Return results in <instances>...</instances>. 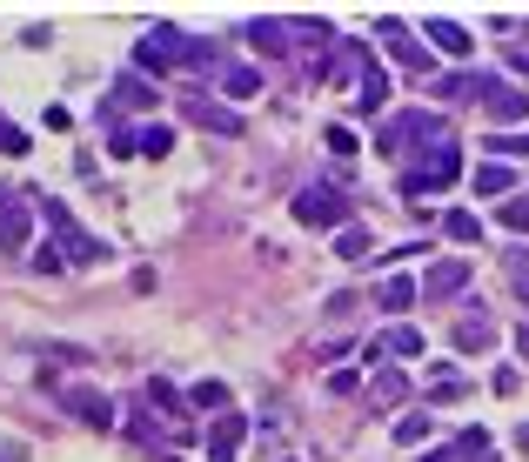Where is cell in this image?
I'll return each instance as SVG.
<instances>
[{
  "label": "cell",
  "mask_w": 529,
  "mask_h": 462,
  "mask_svg": "<svg viewBox=\"0 0 529 462\" xmlns=\"http://www.w3.org/2000/svg\"><path fill=\"white\" fill-rule=\"evenodd\" d=\"M141 67H155V74H168V67H201L215 61V41H195V34H181V27H155V34H141Z\"/></svg>",
  "instance_id": "obj_1"
},
{
  "label": "cell",
  "mask_w": 529,
  "mask_h": 462,
  "mask_svg": "<svg viewBox=\"0 0 529 462\" xmlns=\"http://www.w3.org/2000/svg\"><path fill=\"white\" fill-rule=\"evenodd\" d=\"M456 175H463V148H456V141H436V148L402 175V188H409V195H436V188H456Z\"/></svg>",
  "instance_id": "obj_2"
},
{
  "label": "cell",
  "mask_w": 529,
  "mask_h": 462,
  "mask_svg": "<svg viewBox=\"0 0 529 462\" xmlns=\"http://www.w3.org/2000/svg\"><path fill=\"white\" fill-rule=\"evenodd\" d=\"M416 141H429V148H436V141H449V134H442L436 114H422V108L389 114V121H382V134H375V148H382V154H402V148H416Z\"/></svg>",
  "instance_id": "obj_3"
},
{
  "label": "cell",
  "mask_w": 529,
  "mask_h": 462,
  "mask_svg": "<svg viewBox=\"0 0 529 462\" xmlns=\"http://www.w3.org/2000/svg\"><path fill=\"white\" fill-rule=\"evenodd\" d=\"M47 228L61 235V262H74V268H88V262H101V242H94L81 221L67 215V201H47Z\"/></svg>",
  "instance_id": "obj_4"
},
{
  "label": "cell",
  "mask_w": 529,
  "mask_h": 462,
  "mask_svg": "<svg viewBox=\"0 0 529 462\" xmlns=\"http://www.w3.org/2000/svg\"><path fill=\"white\" fill-rule=\"evenodd\" d=\"M27 242H34V201H27L21 188H0V248L21 255Z\"/></svg>",
  "instance_id": "obj_5"
},
{
  "label": "cell",
  "mask_w": 529,
  "mask_h": 462,
  "mask_svg": "<svg viewBox=\"0 0 529 462\" xmlns=\"http://www.w3.org/2000/svg\"><path fill=\"white\" fill-rule=\"evenodd\" d=\"M295 221L302 228H349V201L335 195V188H302L295 195Z\"/></svg>",
  "instance_id": "obj_6"
},
{
  "label": "cell",
  "mask_w": 529,
  "mask_h": 462,
  "mask_svg": "<svg viewBox=\"0 0 529 462\" xmlns=\"http://www.w3.org/2000/svg\"><path fill=\"white\" fill-rule=\"evenodd\" d=\"M369 47H362V41H335L329 47V81H335V88H362V81H369Z\"/></svg>",
  "instance_id": "obj_7"
},
{
  "label": "cell",
  "mask_w": 529,
  "mask_h": 462,
  "mask_svg": "<svg viewBox=\"0 0 529 462\" xmlns=\"http://www.w3.org/2000/svg\"><path fill=\"white\" fill-rule=\"evenodd\" d=\"M476 94H483V108L496 114V121H523L529 114V94L509 88V81H496V74H476Z\"/></svg>",
  "instance_id": "obj_8"
},
{
  "label": "cell",
  "mask_w": 529,
  "mask_h": 462,
  "mask_svg": "<svg viewBox=\"0 0 529 462\" xmlns=\"http://www.w3.org/2000/svg\"><path fill=\"white\" fill-rule=\"evenodd\" d=\"M67 416L88 422V429H114V402L101 389H67Z\"/></svg>",
  "instance_id": "obj_9"
},
{
  "label": "cell",
  "mask_w": 529,
  "mask_h": 462,
  "mask_svg": "<svg viewBox=\"0 0 529 462\" xmlns=\"http://www.w3.org/2000/svg\"><path fill=\"white\" fill-rule=\"evenodd\" d=\"M248 422L228 409V416H215V429H208V462H235V449H242Z\"/></svg>",
  "instance_id": "obj_10"
},
{
  "label": "cell",
  "mask_w": 529,
  "mask_h": 462,
  "mask_svg": "<svg viewBox=\"0 0 529 462\" xmlns=\"http://www.w3.org/2000/svg\"><path fill=\"white\" fill-rule=\"evenodd\" d=\"M469 288V262H429L422 268V295H463Z\"/></svg>",
  "instance_id": "obj_11"
},
{
  "label": "cell",
  "mask_w": 529,
  "mask_h": 462,
  "mask_svg": "<svg viewBox=\"0 0 529 462\" xmlns=\"http://www.w3.org/2000/svg\"><path fill=\"white\" fill-rule=\"evenodd\" d=\"M128 108H155V81H114V94H108V121L114 114H128Z\"/></svg>",
  "instance_id": "obj_12"
},
{
  "label": "cell",
  "mask_w": 529,
  "mask_h": 462,
  "mask_svg": "<svg viewBox=\"0 0 529 462\" xmlns=\"http://www.w3.org/2000/svg\"><path fill=\"white\" fill-rule=\"evenodd\" d=\"M288 41H295L288 21H248V47L255 54H288Z\"/></svg>",
  "instance_id": "obj_13"
},
{
  "label": "cell",
  "mask_w": 529,
  "mask_h": 462,
  "mask_svg": "<svg viewBox=\"0 0 529 462\" xmlns=\"http://www.w3.org/2000/svg\"><path fill=\"white\" fill-rule=\"evenodd\" d=\"M422 295V282H409V275H389V282L375 288V302L389 308V315H409V302Z\"/></svg>",
  "instance_id": "obj_14"
},
{
  "label": "cell",
  "mask_w": 529,
  "mask_h": 462,
  "mask_svg": "<svg viewBox=\"0 0 529 462\" xmlns=\"http://www.w3.org/2000/svg\"><path fill=\"white\" fill-rule=\"evenodd\" d=\"M483 342H496V322H489L483 308H476V315H463V322H456V349H483Z\"/></svg>",
  "instance_id": "obj_15"
},
{
  "label": "cell",
  "mask_w": 529,
  "mask_h": 462,
  "mask_svg": "<svg viewBox=\"0 0 529 462\" xmlns=\"http://www.w3.org/2000/svg\"><path fill=\"white\" fill-rule=\"evenodd\" d=\"M422 27H429V47H442V54H469V27L442 21V14H436V21H422Z\"/></svg>",
  "instance_id": "obj_16"
},
{
  "label": "cell",
  "mask_w": 529,
  "mask_h": 462,
  "mask_svg": "<svg viewBox=\"0 0 529 462\" xmlns=\"http://www.w3.org/2000/svg\"><path fill=\"white\" fill-rule=\"evenodd\" d=\"M188 402H195L201 416H228V382H208V375H201L195 389H188Z\"/></svg>",
  "instance_id": "obj_17"
},
{
  "label": "cell",
  "mask_w": 529,
  "mask_h": 462,
  "mask_svg": "<svg viewBox=\"0 0 529 462\" xmlns=\"http://www.w3.org/2000/svg\"><path fill=\"white\" fill-rule=\"evenodd\" d=\"M168 148H175V128H161V121H148V128H134V154H148V161H161Z\"/></svg>",
  "instance_id": "obj_18"
},
{
  "label": "cell",
  "mask_w": 529,
  "mask_h": 462,
  "mask_svg": "<svg viewBox=\"0 0 529 462\" xmlns=\"http://www.w3.org/2000/svg\"><path fill=\"white\" fill-rule=\"evenodd\" d=\"M255 88H262V74H255V67H242V61L221 67V94H228V101H248Z\"/></svg>",
  "instance_id": "obj_19"
},
{
  "label": "cell",
  "mask_w": 529,
  "mask_h": 462,
  "mask_svg": "<svg viewBox=\"0 0 529 462\" xmlns=\"http://www.w3.org/2000/svg\"><path fill=\"white\" fill-rule=\"evenodd\" d=\"M382 349L396 355V362H416V355H422V329H409V322H396V329L382 335Z\"/></svg>",
  "instance_id": "obj_20"
},
{
  "label": "cell",
  "mask_w": 529,
  "mask_h": 462,
  "mask_svg": "<svg viewBox=\"0 0 529 462\" xmlns=\"http://www.w3.org/2000/svg\"><path fill=\"white\" fill-rule=\"evenodd\" d=\"M509 188H516V175H509L503 161H483V168H476V195H509Z\"/></svg>",
  "instance_id": "obj_21"
},
{
  "label": "cell",
  "mask_w": 529,
  "mask_h": 462,
  "mask_svg": "<svg viewBox=\"0 0 529 462\" xmlns=\"http://www.w3.org/2000/svg\"><path fill=\"white\" fill-rule=\"evenodd\" d=\"M355 101H362L369 114H382V108H389V81H382V67H369V81L355 88Z\"/></svg>",
  "instance_id": "obj_22"
},
{
  "label": "cell",
  "mask_w": 529,
  "mask_h": 462,
  "mask_svg": "<svg viewBox=\"0 0 529 462\" xmlns=\"http://www.w3.org/2000/svg\"><path fill=\"white\" fill-rule=\"evenodd\" d=\"M442 228H449L456 242H483V221L469 215V208H449V215H442Z\"/></svg>",
  "instance_id": "obj_23"
},
{
  "label": "cell",
  "mask_w": 529,
  "mask_h": 462,
  "mask_svg": "<svg viewBox=\"0 0 529 462\" xmlns=\"http://www.w3.org/2000/svg\"><path fill=\"white\" fill-rule=\"evenodd\" d=\"M335 255H342V262H362V255H369V228H342V235H335Z\"/></svg>",
  "instance_id": "obj_24"
},
{
  "label": "cell",
  "mask_w": 529,
  "mask_h": 462,
  "mask_svg": "<svg viewBox=\"0 0 529 462\" xmlns=\"http://www.w3.org/2000/svg\"><path fill=\"white\" fill-rule=\"evenodd\" d=\"M375 396H382V402H409V382H402V369H375Z\"/></svg>",
  "instance_id": "obj_25"
},
{
  "label": "cell",
  "mask_w": 529,
  "mask_h": 462,
  "mask_svg": "<svg viewBox=\"0 0 529 462\" xmlns=\"http://www.w3.org/2000/svg\"><path fill=\"white\" fill-rule=\"evenodd\" d=\"M195 121H208V128H221V134H242V121L228 108H208V101H195Z\"/></svg>",
  "instance_id": "obj_26"
},
{
  "label": "cell",
  "mask_w": 529,
  "mask_h": 462,
  "mask_svg": "<svg viewBox=\"0 0 529 462\" xmlns=\"http://www.w3.org/2000/svg\"><path fill=\"white\" fill-rule=\"evenodd\" d=\"M148 402H155L161 416H181V396H175V389H168V382H161V375H155V382H148Z\"/></svg>",
  "instance_id": "obj_27"
},
{
  "label": "cell",
  "mask_w": 529,
  "mask_h": 462,
  "mask_svg": "<svg viewBox=\"0 0 529 462\" xmlns=\"http://www.w3.org/2000/svg\"><path fill=\"white\" fill-rule=\"evenodd\" d=\"M422 436H429V416H402L396 422V442H402V449H416Z\"/></svg>",
  "instance_id": "obj_28"
},
{
  "label": "cell",
  "mask_w": 529,
  "mask_h": 462,
  "mask_svg": "<svg viewBox=\"0 0 529 462\" xmlns=\"http://www.w3.org/2000/svg\"><path fill=\"white\" fill-rule=\"evenodd\" d=\"M27 148H34V141H27L14 121H0V154H27Z\"/></svg>",
  "instance_id": "obj_29"
},
{
  "label": "cell",
  "mask_w": 529,
  "mask_h": 462,
  "mask_svg": "<svg viewBox=\"0 0 529 462\" xmlns=\"http://www.w3.org/2000/svg\"><path fill=\"white\" fill-rule=\"evenodd\" d=\"M436 94H442V101H456V94H469V74H436Z\"/></svg>",
  "instance_id": "obj_30"
},
{
  "label": "cell",
  "mask_w": 529,
  "mask_h": 462,
  "mask_svg": "<svg viewBox=\"0 0 529 462\" xmlns=\"http://www.w3.org/2000/svg\"><path fill=\"white\" fill-rule=\"evenodd\" d=\"M483 449H489L483 429H463V436H456V456H483Z\"/></svg>",
  "instance_id": "obj_31"
},
{
  "label": "cell",
  "mask_w": 529,
  "mask_h": 462,
  "mask_svg": "<svg viewBox=\"0 0 529 462\" xmlns=\"http://www.w3.org/2000/svg\"><path fill=\"white\" fill-rule=\"evenodd\" d=\"M489 148L496 154H529V134H489Z\"/></svg>",
  "instance_id": "obj_32"
},
{
  "label": "cell",
  "mask_w": 529,
  "mask_h": 462,
  "mask_svg": "<svg viewBox=\"0 0 529 462\" xmlns=\"http://www.w3.org/2000/svg\"><path fill=\"white\" fill-rule=\"evenodd\" d=\"M503 228L523 235V228H529V201H503Z\"/></svg>",
  "instance_id": "obj_33"
},
{
  "label": "cell",
  "mask_w": 529,
  "mask_h": 462,
  "mask_svg": "<svg viewBox=\"0 0 529 462\" xmlns=\"http://www.w3.org/2000/svg\"><path fill=\"white\" fill-rule=\"evenodd\" d=\"M509 275H516V295H523V308H529V255H516V262H509Z\"/></svg>",
  "instance_id": "obj_34"
},
{
  "label": "cell",
  "mask_w": 529,
  "mask_h": 462,
  "mask_svg": "<svg viewBox=\"0 0 529 462\" xmlns=\"http://www.w3.org/2000/svg\"><path fill=\"white\" fill-rule=\"evenodd\" d=\"M329 148L335 154H355V128H329Z\"/></svg>",
  "instance_id": "obj_35"
},
{
  "label": "cell",
  "mask_w": 529,
  "mask_h": 462,
  "mask_svg": "<svg viewBox=\"0 0 529 462\" xmlns=\"http://www.w3.org/2000/svg\"><path fill=\"white\" fill-rule=\"evenodd\" d=\"M0 462H27V449L21 442H0Z\"/></svg>",
  "instance_id": "obj_36"
},
{
  "label": "cell",
  "mask_w": 529,
  "mask_h": 462,
  "mask_svg": "<svg viewBox=\"0 0 529 462\" xmlns=\"http://www.w3.org/2000/svg\"><path fill=\"white\" fill-rule=\"evenodd\" d=\"M516 355L529 362V315H523V329H516Z\"/></svg>",
  "instance_id": "obj_37"
},
{
  "label": "cell",
  "mask_w": 529,
  "mask_h": 462,
  "mask_svg": "<svg viewBox=\"0 0 529 462\" xmlns=\"http://www.w3.org/2000/svg\"><path fill=\"white\" fill-rule=\"evenodd\" d=\"M516 449H523V456H529V422H523V429H516Z\"/></svg>",
  "instance_id": "obj_38"
},
{
  "label": "cell",
  "mask_w": 529,
  "mask_h": 462,
  "mask_svg": "<svg viewBox=\"0 0 529 462\" xmlns=\"http://www.w3.org/2000/svg\"><path fill=\"white\" fill-rule=\"evenodd\" d=\"M463 462H496V456H489V449H483V456H463Z\"/></svg>",
  "instance_id": "obj_39"
},
{
  "label": "cell",
  "mask_w": 529,
  "mask_h": 462,
  "mask_svg": "<svg viewBox=\"0 0 529 462\" xmlns=\"http://www.w3.org/2000/svg\"><path fill=\"white\" fill-rule=\"evenodd\" d=\"M416 462H442V456H416Z\"/></svg>",
  "instance_id": "obj_40"
}]
</instances>
